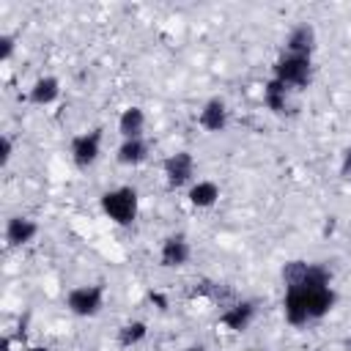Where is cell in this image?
Listing matches in <instances>:
<instances>
[{
    "mask_svg": "<svg viewBox=\"0 0 351 351\" xmlns=\"http://www.w3.org/2000/svg\"><path fill=\"white\" fill-rule=\"evenodd\" d=\"M335 288L332 285H291L285 288L282 313L291 326H302L307 321L324 318L335 307Z\"/></svg>",
    "mask_w": 351,
    "mask_h": 351,
    "instance_id": "obj_1",
    "label": "cell"
},
{
    "mask_svg": "<svg viewBox=\"0 0 351 351\" xmlns=\"http://www.w3.org/2000/svg\"><path fill=\"white\" fill-rule=\"evenodd\" d=\"M101 211L115 222V225H132L137 219V208H140V197L132 186H115L110 192L101 195Z\"/></svg>",
    "mask_w": 351,
    "mask_h": 351,
    "instance_id": "obj_2",
    "label": "cell"
},
{
    "mask_svg": "<svg viewBox=\"0 0 351 351\" xmlns=\"http://www.w3.org/2000/svg\"><path fill=\"white\" fill-rule=\"evenodd\" d=\"M310 74H313V60L304 55L282 52L274 63V80H280L288 88H304L310 82Z\"/></svg>",
    "mask_w": 351,
    "mask_h": 351,
    "instance_id": "obj_3",
    "label": "cell"
},
{
    "mask_svg": "<svg viewBox=\"0 0 351 351\" xmlns=\"http://www.w3.org/2000/svg\"><path fill=\"white\" fill-rule=\"evenodd\" d=\"M69 313L80 318H90L104 307V285H77L66 296Z\"/></svg>",
    "mask_w": 351,
    "mask_h": 351,
    "instance_id": "obj_4",
    "label": "cell"
},
{
    "mask_svg": "<svg viewBox=\"0 0 351 351\" xmlns=\"http://www.w3.org/2000/svg\"><path fill=\"white\" fill-rule=\"evenodd\" d=\"M162 170H165L167 186L170 189H178V186H184V184L192 181V176H195V159H192L189 151H176V154H170L162 162Z\"/></svg>",
    "mask_w": 351,
    "mask_h": 351,
    "instance_id": "obj_5",
    "label": "cell"
},
{
    "mask_svg": "<svg viewBox=\"0 0 351 351\" xmlns=\"http://www.w3.org/2000/svg\"><path fill=\"white\" fill-rule=\"evenodd\" d=\"M101 154V129H90L71 140V162L77 167H90Z\"/></svg>",
    "mask_w": 351,
    "mask_h": 351,
    "instance_id": "obj_6",
    "label": "cell"
},
{
    "mask_svg": "<svg viewBox=\"0 0 351 351\" xmlns=\"http://www.w3.org/2000/svg\"><path fill=\"white\" fill-rule=\"evenodd\" d=\"M189 255H192V247H189L186 236H181V233L167 236V239L162 241V247H159V263L167 266V269L184 266V263L189 261Z\"/></svg>",
    "mask_w": 351,
    "mask_h": 351,
    "instance_id": "obj_7",
    "label": "cell"
},
{
    "mask_svg": "<svg viewBox=\"0 0 351 351\" xmlns=\"http://www.w3.org/2000/svg\"><path fill=\"white\" fill-rule=\"evenodd\" d=\"M285 52L313 58V52H315V27L310 22L293 25L291 33H288V38H285Z\"/></svg>",
    "mask_w": 351,
    "mask_h": 351,
    "instance_id": "obj_8",
    "label": "cell"
},
{
    "mask_svg": "<svg viewBox=\"0 0 351 351\" xmlns=\"http://www.w3.org/2000/svg\"><path fill=\"white\" fill-rule=\"evenodd\" d=\"M38 236V222L30 217H11L5 222V241L8 247H25Z\"/></svg>",
    "mask_w": 351,
    "mask_h": 351,
    "instance_id": "obj_9",
    "label": "cell"
},
{
    "mask_svg": "<svg viewBox=\"0 0 351 351\" xmlns=\"http://www.w3.org/2000/svg\"><path fill=\"white\" fill-rule=\"evenodd\" d=\"M252 318H255V302H250V299H241V302L230 304V307L219 315V321H222L230 332H244V329H250Z\"/></svg>",
    "mask_w": 351,
    "mask_h": 351,
    "instance_id": "obj_10",
    "label": "cell"
},
{
    "mask_svg": "<svg viewBox=\"0 0 351 351\" xmlns=\"http://www.w3.org/2000/svg\"><path fill=\"white\" fill-rule=\"evenodd\" d=\"M197 123H200L206 132H211V134L222 132V129L228 126V107H225V101H222V99H208V101L203 104L200 115H197Z\"/></svg>",
    "mask_w": 351,
    "mask_h": 351,
    "instance_id": "obj_11",
    "label": "cell"
},
{
    "mask_svg": "<svg viewBox=\"0 0 351 351\" xmlns=\"http://www.w3.org/2000/svg\"><path fill=\"white\" fill-rule=\"evenodd\" d=\"M58 96H60V80L58 77H38L33 85H30V93H27V99L33 101V104H38V107H47V104H52V101H58Z\"/></svg>",
    "mask_w": 351,
    "mask_h": 351,
    "instance_id": "obj_12",
    "label": "cell"
},
{
    "mask_svg": "<svg viewBox=\"0 0 351 351\" xmlns=\"http://www.w3.org/2000/svg\"><path fill=\"white\" fill-rule=\"evenodd\" d=\"M143 129H145V112L140 107H126L118 118V132L123 140H134V137H143Z\"/></svg>",
    "mask_w": 351,
    "mask_h": 351,
    "instance_id": "obj_13",
    "label": "cell"
},
{
    "mask_svg": "<svg viewBox=\"0 0 351 351\" xmlns=\"http://www.w3.org/2000/svg\"><path fill=\"white\" fill-rule=\"evenodd\" d=\"M115 159H118L121 165H126V167H134V165H140V162L148 159V143H145L143 137L123 140V143L118 145V151H115Z\"/></svg>",
    "mask_w": 351,
    "mask_h": 351,
    "instance_id": "obj_14",
    "label": "cell"
},
{
    "mask_svg": "<svg viewBox=\"0 0 351 351\" xmlns=\"http://www.w3.org/2000/svg\"><path fill=\"white\" fill-rule=\"evenodd\" d=\"M288 93H291V88L282 85V82L274 80V77L263 85V101H266V107H269L271 112H277V115H282V112L288 110Z\"/></svg>",
    "mask_w": 351,
    "mask_h": 351,
    "instance_id": "obj_15",
    "label": "cell"
},
{
    "mask_svg": "<svg viewBox=\"0 0 351 351\" xmlns=\"http://www.w3.org/2000/svg\"><path fill=\"white\" fill-rule=\"evenodd\" d=\"M189 203L195 206V208H211L217 200H219V186L214 184V181H195L192 186H189Z\"/></svg>",
    "mask_w": 351,
    "mask_h": 351,
    "instance_id": "obj_16",
    "label": "cell"
},
{
    "mask_svg": "<svg viewBox=\"0 0 351 351\" xmlns=\"http://www.w3.org/2000/svg\"><path fill=\"white\" fill-rule=\"evenodd\" d=\"M148 335V324L145 321H126L121 329H118V346L121 348H132L137 343H143Z\"/></svg>",
    "mask_w": 351,
    "mask_h": 351,
    "instance_id": "obj_17",
    "label": "cell"
},
{
    "mask_svg": "<svg viewBox=\"0 0 351 351\" xmlns=\"http://www.w3.org/2000/svg\"><path fill=\"white\" fill-rule=\"evenodd\" d=\"M14 47H16V38H14L11 33H3V36H0V60H11Z\"/></svg>",
    "mask_w": 351,
    "mask_h": 351,
    "instance_id": "obj_18",
    "label": "cell"
},
{
    "mask_svg": "<svg viewBox=\"0 0 351 351\" xmlns=\"http://www.w3.org/2000/svg\"><path fill=\"white\" fill-rule=\"evenodd\" d=\"M0 145H3V148H0V165L5 167V165L11 162V156H14V143H11L8 134H3V137H0Z\"/></svg>",
    "mask_w": 351,
    "mask_h": 351,
    "instance_id": "obj_19",
    "label": "cell"
},
{
    "mask_svg": "<svg viewBox=\"0 0 351 351\" xmlns=\"http://www.w3.org/2000/svg\"><path fill=\"white\" fill-rule=\"evenodd\" d=\"M340 176L346 181H351V148L343 151V159H340Z\"/></svg>",
    "mask_w": 351,
    "mask_h": 351,
    "instance_id": "obj_20",
    "label": "cell"
},
{
    "mask_svg": "<svg viewBox=\"0 0 351 351\" xmlns=\"http://www.w3.org/2000/svg\"><path fill=\"white\" fill-rule=\"evenodd\" d=\"M27 351H49V348H47V346H30Z\"/></svg>",
    "mask_w": 351,
    "mask_h": 351,
    "instance_id": "obj_21",
    "label": "cell"
},
{
    "mask_svg": "<svg viewBox=\"0 0 351 351\" xmlns=\"http://www.w3.org/2000/svg\"><path fill=\"white\" fill-rule=\"evenodd\" d=\"M8 348H11V340H8V337H3V351H8Z\"/></svg>",
    "mask_w": 351,
    "mask_h": 351,
    "instance_id": "obj_22",
    "label": "cell"
},
{
    "mask_svg": "<svg viewBox=\"0 0 351 351\" xmlns=\"http://www.w3.org/2000/svg\"><path fill=\"white\" fill-rule=\"evenodd\" d=\"M184 351H206L203 346H189V348H184Z\"/></svg>",
    "mask_w": 351,
    "mask_h": 351,
    "instance_id": "obj_23",
    "label": "cell"
}]
</instances>
